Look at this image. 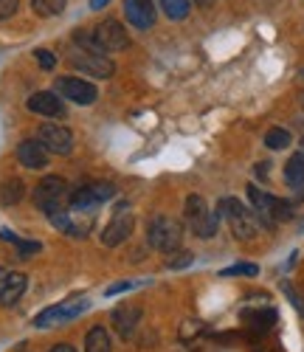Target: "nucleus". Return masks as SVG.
I'll return each instance as SVG.
<instances>
[{
    "label": "nucleus",
    "mask_w": 304,
    "mask_h": 352,
    "mask_svg": "<svg viewBox=\"0 0 304 352\" xmlns=\"http://www.w3.org/2000/svg\"><path fill=\"white\" fill-rule=\"evenodd\" d=\"M17 248H20V254H37V251H43V245L40 243H28V240H20L17 237V243H14Z\"/></svg>",
    "instance_id": "obj_30"
},
{
    "label": "nucleus",
    "mask_w": 304,
    "mask_h": 352,
    "mask_svg": "<svg viewBox=\"0 0 304 352\" xmlns=\"http://www.w3.org/2000/svg\"><path fill=\"white\" fill-rule=\"evenodd\" d=\"M290 217H293V206H290V203L270 195V203H268V223H270V228L276 226V223L290 220Z\"/></svg>",
    "instance_id": "obj_21"
},
{
    "label": "nucleus",
    "mask_w": 304,
    "mask_h": 352,
    "mask_svg": "<svg viewBox=\"0 0 304 352\" xmlns=\"http://www.w3.org/2000/svg\"><path fill=\"white\" fill-rule=\"evenodd\" d=\"M217 214L228 220L237 240H254L257 237V220L248 206H242L237 197H223L217 203Z\"/></svg>",
    "instance_id": "obj_2"
},
{
    "label": "nucleus",
    "mask_w": 304,
    "mask_h": 352,
    "mask_svg": "<svg viewBox=\"0 0 304 352\" xmlns=\"http://www.w3.org/2000/svg\"><path fill=\"white\" fill-rule=\"evenodd\" d=\"M25 285H28L25 274H9L6 287H3V293H0V305H3V307L17 305V302H20V296L25 293Z\"/></svg>",
    "instance_id": "obj_15"
},
{
    "label": "nucleus",
    "mask_w": 304,
    "mask_h": 352,
    "mask_svg": "<svg viewBox=\"0 0 304 352\" xmlns=\"http://www.w3.org/2000/svg\"><path fill=\"white\" fill-rule=\"evenodd\" d=\"M6 279H9V271L0 268V293H3V287H6Z\"/></svg>",
    "instance_id": "obj_34"
},
{
    "label": "nucleus",
    "mask_w": 304,
    "mask_h": 352,
    "mask_svg": "<svg viewBox=\"0 0 304 352\" xmlns=\"http://www.w3.org/2000/svg\"><path fill=\"white\" fill-rule=\"evenodd\" d=\"M259 268L254 265V262H239V265H231L226 271H220V276H257Z\"/></svg>",
    "instance_id": "obj_26"
},
{
    "label": "nucleus",
    "mask_w": 304,
    "mask_h": 352,
    "mask_svg": "<svg viewBox=\"0 0 304 352\" xmlns=\"http://www.w3.org/2000/svg\"><path fill=\"white\" fill-rule=\"evenodd\" d=\"M259 352H279V349H259Z\"/></svg>",
    "instance_id": "obj_37"
},
{
    "label": "nucleus",
    "mask_w": 304,
    "mask_h": 352,
    "mask_svg": "<svg viewBox=\"0 0 304 352\" xmlns=\"http://www.w3.org/2000/svg\"><path fill=\"white\" fill-rule=\"evenodd\" d=\"M192 254L189 251H184V254H175V256H169L166 259V268H172V271H180V268H186V265H192Z\"/></svg>",
    "instance_id": "obj_27"
},
{
    "label": "nucleus",
    "mask_w": 304,
    "mask_h": 352,
    "mask_svg": "<svg viewBox=\"0 0 304 352\" xmlns=\"http://www.w3.org/2000/svg\"><path fill=\"white\" fill-rule=\"evenodd\" d=\"M71 65L76 71H85L87 76H96V79H107L116 71L113 60H107V54H90V51H82V48H76L71 54Z\"/></svg>",
    "instance_id": "obj_8"
},
{
    "label": "nucleus",
    "mask_w": 304,
    "mask_h": 352,
    "mask_svg": "<svg viewBox=\"0 0 304 352\" xmlns=\"http://www.w3.org/2000/svg\"><path fill=\"white\" fill-rule=\"evenodd\" d=\"M85 310H87V299L76 293V296H68L65 302L45 307V310L34 318V327H54V324H63V321H71V318H76V316L85 313Z\"/></svg>",
    "instance_id": "obj_4"
},
{
    "label": "nucleus",
    "mask_w": 304,
    "mask_h": 352,
    "mask_svg": "<svg viewBox=\"0 0 304 352\" xmlns=\"http://www.w3.org/2000/svg\"><path fill=\"white\" fill-rule=\"evenodd\" d=\"M37 141L45 146L48 153H56V155H68L71 146H74V133L63 124H43L37 130Z\"/></svg>",
    "instance_id": "obj_9"
},
{
    "label": "nucleus",
    "mask_w": 304,
    "mask_h": 352,
    "mask_svg": "<svg viewBox=\"0 0 304 352\" xmlns=\"http://www.w3.org/2000/svg\"><path fill=\"white\" fill-rule=\"evenodd\" d=\"M34 60L45 68V71H54V65H56V56L51 54V51H45V48H40V51H34Z\"/></svg>",
    "instance_id": "obj_28"
},
{
    "label": "nucleus",
    "mask_w": 304,
    "mask_h": 352,
    "mask_svg": "<svg viewBox=\"0 0 304 352\" xmlns=\"http://www.w3.org/2000/svg\"><path fill=\"white\" fill-rule=\"evenodd\" d=\"M110 0H90V9H105Z\"/></svg>",
    "instance_id": "obj_35"
},
{
    "label": "nucleus",
    "mask_w": 304,
    "mask_h": 352,
    "mask_svg": "<svg viewBox=\"0 0 304 352\" xmlns=\"http://www.w3.org/2000/svg\"><path fill=\"white\" fill-rule=\"evenodd\" d=\"M94 37L99 43V48L105 54H118V51H127L130 48V34L127 28L121 25L118 20H105L94 28Z\"/></svg>",
    "instance_id": "obj_6"
},
{
    "label": "nucleus",
    "mask_w": 304,
    "mask_h": 352,
    "mask_svg": "<svg viewBox=\"0 0 304 352\" xmlns=\"http://www.w3.org/2000/svg\"><path fill=\"white\" fill-rule=\"evenodd\" d=\"M208 212V206H206V200L200 197V195H189L186 197V220L192 223V220H197L200 214H206Z\"/></svg>",
    "instance_id": "obj_25"
},
{
    "label": "nucleus",
    "mask_w": 304,
    "mask_h": 352,
    "mask_svg": "<svg viewBox=\"0 0 304 352\" xmlns=\"http://www.w3.org/2000/svg\"><path fill=\"white\" fill-rule=\"evenodd\" d=\"M32 9L40 17H56L65 12V0H32Z\"/></svg>",
    "instance_id": "obj_24"
},
{
    "label": "nucleus",
    "mask_w": 304,
    "mask_h": 352,
    "mask_svg": "<svg viewBox=\"0 0 304 352\" xmlns=\"http://www.w3.org/2000/svg\"><path fill=\"white\" fill-rule=\"evenodd\" d=\"M203 327L200 324H195V321H186V324H184V330H180V336H184V338H189L192 333H200Z\"/></svg>",
    "instance_id": "obj_32"
},
{
    "label": "nucleus",
    "mask_w": 304,
    "mask_h": 352,
    "mask_svg": "<svg viewBox=\"0 0 304 352\" xmlns=\"http://www.w3.org/2000/svg\"><path fill=\"white\" fill-rule=\"evenodd\" d=\"M158 3L169 20H186L192 12V0H158Z\"/></svg>",
    "instance_id": "obj_22"
},
{
    "label": "nucleus",
    "mask_w": 304,
    "mask_h": 352,
    "mask_svg": "<svg viewBox=\"0 0 304 352\" xmlns=\"http://www.w3.org/2000/svg\"><path fill=\"white\" fill-rule=\"evenodd\" d=\"M130 234H133V214L121 209V212L107 223V228L102 231V245L116 248V245L124 243V240L130 237Z\"/></svg>",
    "instance_id": "obj_10"
},
{
    "label": "nucleus",
    "mask_w": 304,
    "mask_h": 352,
    "mask_svg": "<svg viewBox=\"0 0 304 352\" xmlns=\"http://www.w3.org/2000/svg\"><path fill=\"white\" fill-rule=\"evenodd\" d=\"M85 352H113L110 333L105 327H94L85 336Z\"/></svg>",
    "instance_id": "obj_19"
},
{
    "label": "nucleus",
    "mask_w": 304,
    "mask_h": 352,
    "mask_svg": "<svg viewBox=\"0 0 304 352\" xmlns=\"http://www.w3.org/2000/svg\"><path fill=\"white\" fill-rule=\"evenodd\" d=\"M189 226H192V231L197 234V237L208 240V237H215V234H217V228H220V214L208 209L206 214H200V217H197V220H192Z\"/></svg>",
    "instance_id": "obj_17"
},
{
    "label": "nucleus",
    "mask_w": 304,
    "mask_h": 352,
    "mask_svg": "<svg viewBox=\"0 0 304 352\" xmlns=\"http://www.w3.org/2000/svg\"><path fill=\"white\" fill-rule=\"evenodd\" d=\"M290 141H293V135L285 127H270L265 133V146H268V150H287Z\"/></svg>",
    "instance_id": "obj_23"
},
{
    "label": "nucleus",
    "mask_w": 304,
    "mask_h": 352,
    "mask_svg": "<svg viewBox=\"0 0 304 352\" xmlns=\"http://www.w3.org/2000/svg\"><path fill=\"white\" fill-rule=\"evenodd\" d=\"M28 110L37 113V116H45V119H63L65 116V104L56 94L51 91H40L34 96H28Z\"/></svg>",
    "instance_id": "obj_12"
},
{
    "label": "nucleus",
    "mask_w": 304,
    "mask_h": 352,
    "mask_svg": "<svg viewBox=\"0 0 304 352\" xmlns=\"http://www.w3.org/2000/svg\"><path fill=\"white\" fill-rule=\"evenodd\" d=\"M113 195H116V186L107 184V181H96V184L79 186L76 192H71V209H74V212L94 209V206H99V203L110 200Z\"/></svg>",
    "instance_id": "obj_7"
},
{
    "label": "nucleus",
    "mask_w": 304,
    "mask_h": 352,
    "mask_svg": "<svg viewBox=\"0 0 304 352\" xmlns=\"http://www.w3.org/2000/svg\"><path fill=\"white\" fill-rule=\"evenodd\" d=\"M34 206L40 212H45L48 217L56 214V212H65L71 209V192H68V184L63 178H56V175H48L43 178L34 189Z\"/></svg>",
    "instance_id": "obj_1"
},
{
    "label": "nucleus",
    "mask_w": 304,
    "mask_h": 352,
    "mask_svg": "<svg viewBox=\"0 0 304 352\" xmlns=\"http://www.w3.org/2000/svg\"><path fill=\"white\" fill-rule=\"evenodd\" d=\"M242 318H246V324L257 333L262 330H270L273 324H276V310L273 307H265V310H246L242 313Z\"/></svg>",
    "instance_id": "obj_16"
},
{
    "label": "nucleus",
    "mask_w": 304,
    "mask_h": 352,
    "mask_svg": "<svg viewBox=\"0 0 304 352\" xmlns=\"http://www.w3.org/2000/svg\"><path fill=\"white\" fill-rule=\"evenodd\" d=\"M51 352H76L71 344H56V346H51Z\"/></svg>",
    "instance_id": "obj_33"
},
{
    "label": "nucleus",
    "mask_w": 304,
    "mask_h": 352,
    "mask_svg": "<svg viewBox=\"0 0 304 352\" xmlns=\"http://www.w3.org/2000/svg\"><path fill=\"white\" fill-rule=\"evenodd\" d=\"M285 184L290 189H304V153H296L285 164Z\"/></svg>",
    "instance_id": "obj_18"
},
{
    "label": "nucleus",
    "mask_w": 304,
    "mask_h": 352,
    "mask_svg": "<svg viewBox=\"0 0 304 352\" xmlns=\"http://www.w3.org/2000/svg\"><path fill=\"white\" fill-rule=\"evenodd\" d=\"M192 3H197V6H203V9H206V6L215 3V0H192Z\"/></svg>",
    "instance_id": "obj_36"
},
{
    "label": "nucleus",
    "mask_w": 304,
    "mask_h": 352,
    "mask_svg": "<svg viewBox=\"0 0 304 352\" xmlns=\"http://www.w3.org/2000/svg\"><path fill=\"white\" fill-rule=\"evenodd\" d=\"M113 327H116V333L124 338V341H130V336L135 333V327H138V318H141V307L138 305H118L116 310H113Z\"/></svg>",
    "instance_id": "obj_13"
},
{
    "label": "nucleus",
    "mask_w": 304,
    "mask_h": 352,
    "mask_svg": "<svg viewBox=\"0 0 304 352\" xmlns=\"http://www.w3.org/2000/svg\"><path fill=\"white\" fill-rule=\"evenodd\" d=\"M23 195H25V186L20 178H9V181L0 184V203H3V206H17L23 200Z\"/></svg>",
    "instance_id": "obj_20"
},
{
    "label": "nucleus",
    "mask_w": 304,
    "mask_h": 352,
    "mask_svg": "<svg viewBox=\"0 0 304 352\" xmlns=\"http://www.w3.org/2000/svg\"><path fill=\"white\" fill-rule=\"evenodd\" d=\"M54 91L56 94H63L65 99L76 102V104H94L99 99V91H96V85L94 82H87L82 76H59L54 82Z\"/></svg>",
    "instance_id": "obj_5"
},
{
    "label": "nucleus",
    "mask_w": 304,
    "mask_h": 352,
    "mask_svg": "<svg viewBox=\"0 0 304 352\" xmlns=\"http://www.w3.org/2000/svg\"><path fill=\"white\" fill-rule=\"evenodd\" d=\"M17 12V0H0V20H9Z\"/></svg>",
    "instance_id": "obj_29"
},
{
    "label": "nucleus",
    "mask_w": 304,
    "mask_h": 352,
    "mask_svg": "<svg viewBox=\"0 0 304 352\" xmlns=\"http://www.w3.org/2000/svg\"><path fill=\"white\" fill-rule=\"evenodd\" d=\"M17 161L25 166V169H43L48 164V150L37 141V138H25L20 141L17 146Z\"/></svg>",
    "instance_id": "obj_14"
},
{
    "label": "nucleus",
    "mask_w": 304,
    "mask_h": 352,
    "mask_svg": "<svg viewBox=\"0 0 304 352\" xmlns=\"http://www.w3.org/2000/svg\"><path fill=\"white\" fill-rule=\"evenodd\" d=\"M130 287H135V285H133V282H116V285H110V287H107V296H116V293L130 290Z\"/></svg>",
    "instance_id": "obj_31"
},
{
    "label": "nucleus",
    "mask_w": 304,
    "mask_h": 352,
    "mask_svg": "<svg viewBox=\"0 0 304 352\" xmlns=\"http://www.w3.org/2000/svg\"><path fill=\"white\" fill-rule=\"evenodd\" d=\"M146 240L152 248L158 251H175L180 245V240H184V228H180L177 220L166 217V214H158L152 217L149 226H146Z\"/></svg>",
    "instance_id": "obj_3"
},
{
    "label": "nucleus",
    "mask_w": 304,
    "mask_h": 352,
    "mask_svg": "<svg viewBox=\"0 0 304 352\" xmlns=\"http://www.w3.org/2000/svg\"><path fill=\"white\" fill-rule=\"evenodd\" d=\"M124 17L130 20V25L146 32L155 25V3L152 0H124Z\"/></svg>",
    "instance_id": "obj_11"
}]
</instances>
